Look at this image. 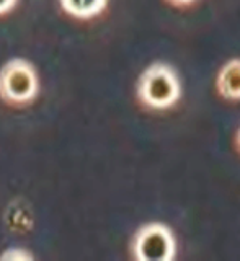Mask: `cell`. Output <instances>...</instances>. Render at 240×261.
<instances>
[{
    "mask_svg": "<svg viewBox=\"0 0 240 261\" xmlns=\"http://www.w3.org/2000/svg\"><path fill=\"white\" fill-rule=\"evenodd\" d=\"M136 96L147 110L173 108L181 98V82L177 70L167 62H152L137 79Z\"/></svg>",
    "mask_w": 240,
    "mask_h": 261,
    "instance_id": "1",
    "label": "cell"
},
{
    "mask_svg": "<svg viewBox=\"0 0 240 261\" xmlns=\"http://www.w3.org/2000/svg\"><path fill=\"white\" fill-rule=\"evenodd\" d=\"M35 67L25 59H12L0 69V98L10 105H27L38 95Z\"/></svg>",
    "mask_w": 240,
    "mask_h": 261,
    "instance_id": "2",
    "label": "cell"
},
{
    "mask_svg": "<svg viewBox=\"0 0 240 261\" xmlns=\"http://www.w3.org/2000/svg\"><path fill=\"white\" fill-rule=\"evenodd\" d=\"M131 255L139 261H170L177 255L175 235L165 224H146L132 237Z\"/></svg>",
    "mask_w": 240,
    "mask_h": 261,
    "instance_id": "3",
    "label": "cell"
},
{
    "mask_svg": "<svg viewBox=\"0 0 240 261\" xmlns=\"http://www.w3.org/2000/svg\"><path fill=\"white\" fill-rule=\"evenodd\" d=\"M218 93L229 101H240V57L227 61L216 77Z\"/></svg>",
    "mask_w": 240,
    "mask_h": 261,
    "instance_id": "4",
    "label": "cell"
},
{
    "mask_svg": "<svg viewBox=\"0 0 240 261\" xmlns=\"http://www.w3.org/2000/svg\"><path fill=\"white\" fill-rule=\"evenodd\" d=\"M108 0H61V5L69 15L80 20H88L100 15Z\"/></svg>",
    "mask_w": 240,
    "mask_h": 261,
    "instance_id": "5",
    "label": "cell"
},
{
    "mask_svg": "<svg viewBox=\"0 0 240 261\" xmlns=\"http://www.w3.org/2000/svg\"><path fill=\"white\" fill-rule=\"evenodd\" d=\"M16 5V0H0V15L8 13Z\"/></svg>",
    "mask_w": 240,
    "mask_h": 261,
    "instance_id": "6",
    "label": "cell"
},
{
    "mask_svg": "<svg viewBox=\"0 0 240 261\" xmlns=\"http://www.w3.org/2000/svg\"><path fill=\"white\" fill-rule=\"evenodd\" d=\"M167 2L173 7H178V8H183V7H188V5H191L195 4L196 0H167Z\"/></svg>",
    "mask_w": 240,
    "mask_h": 261,
    "instance_id": "7",
    "label": "cell"
},
{
    "mask_svg": "<svg viewBox=\"0 0 240 261\" xmlns=\"http://www.w3.org/2000/svg\"><path fill=\"white\" fill-rule=\"evenodd\" d=\"M235 147H237V150L240 153V127L237 129V134H235Z\"/></svg>",
    "mask_w": 240,
    "mask_h": 261,
    "instance_id": "8",
    "label": "cell"
}]
</instances>
